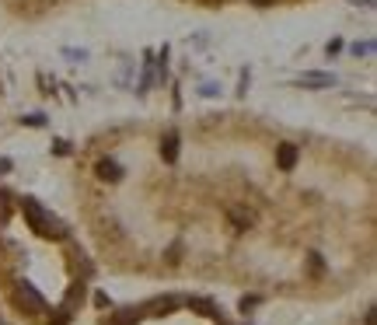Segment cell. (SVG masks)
I'll return each instance as SVG.
<instances>
[{
  "instance_id": "cell-1",
  "label": "cell",
  "mask_w": 377,
  "mask_h": 325,
  "mask_svg": "<svg viewBox=\"0 0 377 325\" xmlns=\"http://www.w3.org/2000/svg\"><path fill=\"white\" fill-rule=\"evenodd\" d=\"M18 301H21V305H25L28 312H35V315H42V312H46L42 298H39V294H35L32 287H21V291H18Z\"/></svg>"
}]
</instances>
